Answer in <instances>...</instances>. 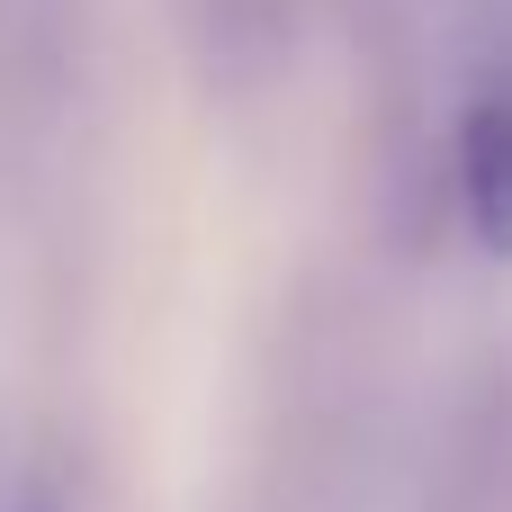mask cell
Returning a JSON list of instances; mask_svg holds the SVG:
<instances>
[{"label": "cell", "mask_w": 512, "mask_h": 512, "mask_svg": "<svg viewBox=\"0 0 512 512\" xmlns=\"http://www.w3.org/2000/svg\"><path fill=\"white\" fill-rule=\"evenodd\" d=\"M459 198H468V225L495 252H512V90L477 99L459 126Z\"/></svg>", "instance_id": "1"}]
</instances>
